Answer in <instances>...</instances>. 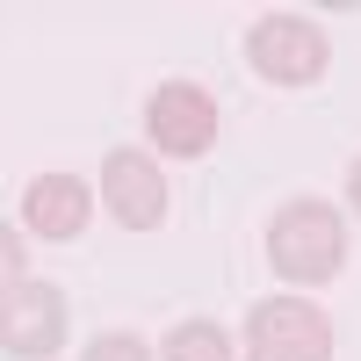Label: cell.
I'll use <instances>...</instances> for the list:
<instances>
[{
    "label": "cell",
    "mask_w": 361,
    "mask_h": 361,
    "mask_svg": "<svg viewBox=\"0 0 361 361\" xmlns=\"http://www.w3.org/2000/svg\"><path fill=\"white\" fill-rule=\"evenodd\" d=\"M87 217H94V188H87L80 173H37L22 195V224L51 238V246H66V238L87 231Z\"/></svg>",
    "instance_id": "obj_7"
},
{
    "label": "cell",
    "mask_w": 361,
    "mask_h": 361,
    "mask_svg": "<svg viewBox=\"0 0 361 361\" xmlns=\"http://www.w3.org/2000/svg\"><path fill=\"white\" fill-rule=\"evenodd\" d=\"M22 260H29V253H22V238H15L8 224H0V296H8V289H22V282H29V275H22Z\"/></svg>",
    "instance_id": "obj_10"
},
{
    "label": "cell",
    "mask_w": 361,
    "mask_h": 361,
    "mask_svg": "<svg viewBox=\"0 0 361 361\" xmlns=\"http://www.w3.org/2000/svg\"><path fill=\"white\" fill-rule=\"evenodd\" d=\"M246 66L275 87H311L325 66H333V44L311 15H260L246 29Z\"/></svg>",
    "instance_id": "obj_3"
},
{
    "label": "cell",
    "mask_w": 361,
    "mask_h": 361,
    "mask_svg": "<svg viewBox=\"0 0 361 361\" xmlns=\"http://www.w3.org/2000/svg\"><path fill=\"white\" fill-rule=\"evenodd\" d=\"M246 361H333V318L311 296H260L246 311Z\"/></svg>",
    "instance_id": "obj_2"
},
{
    "label": "cell",
    "mask_w": 361,
    "mask_h": 361,
    "mask_svg": "<svg viewBox=\"0 0 361 361\" xmlns=\"http://www.w3.org/2000/svg\"><path fill=\"white\" fill-rule=\"evenodd\" d=\"M347 202H354V209H361V159H354V166H347Z\"/></svg>",
    "instance_id": "obj_11"
},
{
    "label": "cell",
    "mask_w": 361,
    "mask_h": 361,
    "mask_svg": "<svg viewBox=\"0 0 361 361\" xmlns=\"http://www.w3.org/2000/svg\"><path fill=\"white\" fill-rule=\"evenodd\" d=\"M267 267H275L282 282H296V289L333 282L347 267V224H340V209L311 202V195L282 202L275 217H267Z\"/></svg>",
    "instance_id": "obj_1"
},
{
    "label": "cell",
    "mask_w": 361,
    "mask_h": 361,
    "mask_svg": "<svg viewBox=\"0 0 361 361\" xmlns=\"http://www.w3.org/2000/svg\"><path fill=\"white\" fill-rule=\"evenodd\" d=\"M80 361H152L145 354V340L137 333H102V340H87V354Z\"/></svg>",
    "instance_id": "obj_9"
},
{
    "label": "cell",
    "mask_w": 361,
    "mask_h": 361,
    "mask_svg": "<svg viewBox=\"0 0 361 361\" xmlns=\"http://www.w3.org/2000/svg\"><path fill=\"white\" fill-rule=\"evenodd\" d=\"M166 361H231V340L209 318H188V325L166 333Z\"/></svg>",
    "instance_id": "obj_8"
},
{
    "label": "cell",
    "mask_w": 361,
    "mask_h": 361,
    "mask_svg": "<svg viewBox=\"0 0 361 361\" xmlns=\"http://www.w3.org/2000/svg\"><path fill=\"white\" fill-rule=\"evenodd\" d=\"M102 202L123 231H159L166 224V173L145 152H109L102 159Z\"/></svg>",
    "instance_id": "obj_6"
},
{
    "label": "cell",
    "mask_w": 361,
    "mask_h": 361,
    "mask_svg": "<svg viewBox=\"0 0 361 361\" xmlns=\"http://www.w3.org/2000/svg\"><path fill=\"white\" fill-rule=\"evenodd\" d=\"M0 347L22 354V361H44L66 347V296L51 282H22L0 296Z\"/></svg>",
    "instance_id": "obj_5"
},
{
    "label": "cell",
    "mask_w": 361,
    "mask_h": 361,
    "mask_svg": "<svg viewBox=\"0 0 361 361\" xmlns=\"http://www.w3.org/2000/svg\"><path fill=\"white\" fill-rule=\"evenodd\" d=\"M145 137L159 145L166 159H202L217 145V102L202 94L195 80H166L145 102Z\"/></svg>",
    "instance_id": "obj_4"
}]
</instances>
